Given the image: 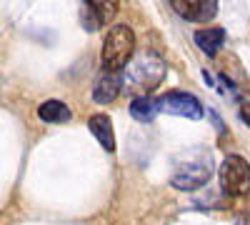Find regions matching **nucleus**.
I'll use <instances>...</instances> for the list:
<instances>
[{"label":"nucleus","mask_w":250,"mask_h":225,"mask_svg":"<svg viewBox=\"0 0 250 225\" xmlns=\"http://www.w3.org/2000/svg\"><path fill=\"white\" fill-rule=\"evenodd\" d=\"M165 73H168V68H165V60L158 53L140 50L128 60V65L123 68L120 78H123V85L138 93V98H140L145 93L155 90L165 80Z\"/></svg>","instance_id":"obj_1"},{"label":"nucleus","mask_w":250,"mask_h":225,"mask_svg":"<svg viewBox=\"0 0 250 225\" xmlns=\"http://www.w3.org/2000/svg\"><path fill=\"white\" fill-rule=\"evenodd\" d=\"M213 175V158L210 153L205 150H195L190 153V158L180 160L175 170H173V188L178 190H195V188H203L208 180Z\"/></svg>","instance_id":"obj_2"},{"label":"nucleus","mask_w":250,"mask_h":225,"mask_svg":"<svg viewBox=\"0 0 250 225\" xmlns=\"http://www.w3.org/2000/svg\"><path fill=\"white\" fill-rule=\"evenodd\" d=\"M135 33L128 25H113L103 40V65L108 73H120L133 55Z\"/></svg>","instance_id":"obj_3"},{"label":"nucleus","mask_w":250,"mask_h":225,"mask_svg":"<svg viewBox=\"0 0 250 225\" xmlns=\"http://www.w3.org/2000/svg\"><path fill=\"white\" fill-rule=\"evenodd\" d=\"M220 185L228 195L243 198L250 193V165L240 155H228L220 165Z\"/></svg>","instance_id":"obj_4"},{"label":"nucleus","mask_w":250,"mask_h":225,"mask_svg":"<svg viewBox=\"0 0 250 225\" xmlns=\"http://www.w3.org/2000/svg\"><path fill=\"white\" fill-rule=\"evenodd\" d=\"M158 110L160 113H168V115H180V118H188V120H200L203 118V103L185 93V90H170L158 98Z\"/></svg>","instance_id":"obj_5"},{"label":"nucleus","mask_w":250,"mask_h":225,"mask_svg":"<svg viewBox=\"0 0 250 225\" xmlns=\"http://www.w3.org/2000/svg\"><path fill=\"white\" fill-rule=\"evenodd\" d=\"M170 8L190 23H208L218 13V3H213V0H173Z\"/></svg>","instance_id":"obj_6"},{"label":"nucleus","mask_w":250,"mask_h":225,"mask_svg":"<svg viewBox=\"0 0 250 225\" xmlns=\"http://www.w3.org/2000/svg\"><path fill=\"white\" fill-rule=\"evenodd\" d=\"M123 88V78L120 73H103L98 80H95V85H93V100L100 105H105V103H113V100L118 98Z\"/></svg>","instance_id":"obj_7"},{"label":"nucleus","mask_w":250,"mask_h":225,"mask_svg":"<svg viewBox=\"0 0 250 225\" xmlns=\"http://www.w3.org/2000/svg\"><path fill=\"white\" fill-rule=\"evenodd\" d=\"M88 130L95 135V140L103 145V150H108V153L115 150V133H113V123H110L108 115H103V113L90 115L88 118Z\"/></svg>","instance_id":"obj_8"},{"label":"nucleus","mask_w":250,"mask_h":225,"mask_svg":"<svg viewBox=\"0 0 250 225\" xmlns=\"http://www.w3.org/2000/svg\"><path fill=\"white\" fill-rule=\"evenodd\" d=\"M38 118L43 123L62 125V123H68L73 118V113H70V108L62 103V100H45V103H40V108H38Z\"/></svg>","instance_id":"obj_9"},{"label":"nucleus","mask_w":250,"mask_h":225,"mask_svg":"<svg viewBox=\"0 0 250 225\" xmlns=\"http://www.w3.org/2000/svg\"><path fill=\"white\" fill-rule=\"evenodd\" d=\"M195 43L205 55H215L225 43V30L223 28H200V30H195Z\"/></svg>","instance_id":"obj_10"},{"label":"nucleus","mask_w":250,"mask_h":225,"mask_svg":"<svg viewBox=\"0 0 250 225\" xmlns=\"http://www.w3.org/2000/svg\"><path fill=\"white\" fill-rule=\"evenodd\" d=\"M158 100L155 98H148V95H140L135 100H130V115L143 123V125H148V123H153L158 118Z\"/></svg>","instance_id":"obj_11"},{"label":"nucleus","mask_w":250,"mask_h":225,"mask_svg":"<svg viewBox=\"0 0 250 225\" xmlns=\"http://www.w3.org/2000/svg\"><path fill=\"white\" fill-rule=\"evenodd\" d=\"M240 118L248 123V125H250V103H245L243 108H240Z\"/></svg>","instance_id":"obj_12"},{"label":"nucleus","mask_w":250,"mask_h":225,"mask_svg":"<svg viewBox=\"0 0 250 225\" xmlns=\"http://www.w3.org/2000/svg\"><path fill=\"white\" fill-rule=\"evenodd\" d=\"M235 225H250V220H245V218H243V220H238Z\"/></svg>","instance_id":"obj_13"}]
</instances>
